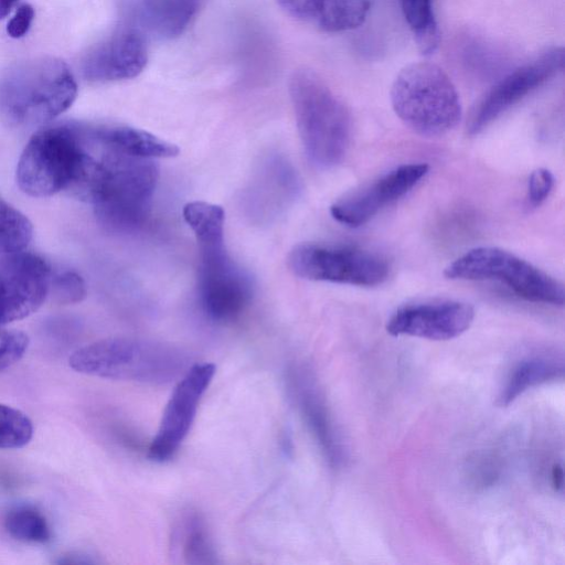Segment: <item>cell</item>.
<instances>
[{"instance_id": "2", "label": "cell", "mask_w": 565, "mask_h": 565, "mask_svg": "<svg viewBox=\"0 0 565 565\" xmlns=\"http://www.w3.org/2000/svg\"><path fill=\"white\" fill-rule=\"evenodd\" d=\"M76 95V81L62 60L19 61L0 71V120L11 128H40L67 110Z\"/></svg>"}, {"instance_id": "1", "label": "cell", "mask_w": 565, "mask_h": 565, "mask_svg": "<svg viewBox=\"0 0 565 565\" xmlns=\"http://www.w3.org/2000/svg\"><path fill=\"white\" fill-rule=\"evenodd\" d=\"M182 214L199 246L198 294L201 307L213 321H232L250 302L253 281L226 250L224 210L216 204L194 201L184 205Z\"/></svg>"}, {"instance_id": "5", "label": "cell", "mask_w": 565, "mask_h": 565, "mask_svg": "<svg viewBox=\"0 0 565 565\" xmlns=\"http://www.w3.org/2000/svg\"><path fill=\"white\" fill-rule=\"evenodd\" d=\"M391 103L397 117L422 136H443L461 118L456 87L443 68L429 62L412 63L397 74Z\"/></svg>"}, {"instance_id": "7", "label": "cell", "mask_w": 565, "mask_h": 565, "mask_svg": "<svg viewBox=\"0 0 565 565\" xmlns=\"http://www.w3.org/2000/svg\"><path fill=\"white\" fill-rule=\"evenodd\" d=\"M444 275L448 279L498 281L531 302L562 307L565 301L561 281L499 247L471 248L450 263Z\"/></svg>"}, {"instance_id": "27", "label": "cell", "mask_w": 565, "mask_h": 565, "mask_svg": "<svg viewBox=\"0 0 565 565\" xmlns=\"http://www.w3.org/2000/svg\"><path fill=\"white\" fill-rule=\"evenodd\" d=\"M469 477L476 487L492 486L500 477L499 460L491 454L477 456L468 468Z\"/></svg>"}, {"instance_id": "25", "label": "cell", "mask_w": 565, "mask_h": 565, "mask_svg": "<svg viewBox=\"0 0 565 565\" xmlns=\"http://www.w3.org/2000/svg\"><path fill=\"white\" fill-rule=\"evenodd\" d=\"M50 291L60 303H74L86 296V286L83 278L74 271H64L52 275Z\"/></svg>"}, {"instance_id": "23", "label": "cell", "mask_w": 565, "mask_h": 565, "mask_svg": "<svg viewBox=\"0 0 565 565\" xmlns=\"http://www.w3.org/2000/svg\"><path fill=\"white\" fill-rule=\"evenodd\" d=\"M33 236L30 220L0 198V255L24 250Z\"/></svg>"}, {"instance_id": "17", "label": "cell", "mask_w": 565, "mask_h": 565, "mask_svg": "<svg viewBox=\"0 0 565 565\" xmlns=\"http://www.w3.org/2000/svg\"><path fill=\"white\" fill-rule=\"evenodd\" d=\"M291 17L328 32L360 26L370 10V0H277Z\"/></svg>"}, {"instance_id": "21", "label": "cell", "mask_w": 565, "mask_h": 565, "mask_svg": "<svg viewBox=\"0 0 565 565\" xmlns=\"http://www.w3.org/2000/svg\"><path fill=\"white\" fill-rule=\"evenodd\" d=\"M402 10L420 52L431 54L439 43L433 0H402Z\"/></svg>"}, {"instance_id": "29", "label": "cell", "mask_w": 565, "mask_h": 565, "mask_svg": "<svg viewBox=\"0 0 565 565\" xmlns=\"http://www.w3.org/2000/svg\"><path fill=\"white\" fill-rule=\"evenodd\" d=\"M33 19L34 9L32 6L28 3L21 4L7 24L8 35L12 39L24 36L30 30Z\"/></svg>"}, {"instance_id": "11", "label": "cell", "mask_w": 565, "mask_h": 565, "mask_svg": "<svg viewBox=\"0 0 565 565\" xmlns=\"http://www.w3.org/2000/svg\"><path fill=\"white\" fill-rule=\"evenodd\" d=\"M563 47H552L500 79L475 107L467 130L477 135L492 121L544 85L564 67Z\"/></svg>"}, {"instance_id": "9", "label": "cell", "mask_w": 565, "mask_h": 565, "mask_svg": "<svg viewBox=\"0 0 565 565\" xmlns=\"http://www.w3.org/2000/svg\"><path fill=\"white\" fill-rule=\"evenodd\" d=\"M288 264L303 279L360 287L381 285L390 275V264L382 255L342 245L299 244L290 252Z\"/></svg>"}, {"instance_id": "20", "label": "cell", "mask_w": 565, "mask_h": 565, "mask_svg": "<svg viewBox=\"0 0 565 565\" xmlns=\"http://www.w3.org/2000/svg\"><path fill=\"white\" fill-rule=\"evenodd\" d=\"M185 564L207 565L217 563L216 550L204 520L200 514H185L178 525L175 537Z\"/></svg>"}, {"instance_id": "4", "label": "cell", "mask_w": 565, "mask_h": 565, "mask_svg": "<svg viewBox=\"0 0 565 565\" xmlns=\"http://www.w3.org/2000/svg\"><path fill=\"white\" fill-rule=\"evenodd\" d=\"M289 94L309 161L319 169L338 166L348 152L352 130L344 104L308 70L294 72Z\"/></svg>"}, {"instance_id": "3", "label": "cell", "mask_w": 565, "mask_h": 565, "mask_svg": "<svg viewBox=\"0 0 565 565\" xmlns=\"http://www.w3.org/2000/svg\"><path fill=\"white\" fill-rule=\"evenodd\" d=\"M191 356L181 348L159 341L116 337L86 344L73 352L70 366L82 374L147 384H166L182 376Z\"/></svg>"}, {"instance_id": "31", "label": "cell", "mask_w": 565, "mask_h": 565, "mask_svg": "<svg viewBox=\"0 0 565 565\" xmlns=\"http://www.w3.org/2000/svg\"><path fill=\"white\" fill-rule=\"evenodd\" d=\"M19 0H0V20L4 19Z\"/></svg>"}, {"instance_id": "28", "label": "cell", "mask_w": 565, "mask_h": 565, "mask_svg": "<svg viewBox=\"0 0 565 565\" xmlns=\"http://www.w3.org/2000/svg\"><path fill=\"white\" fill-rule=\"evenodd\" d=\"M554 185V177L546 168H537L527 181V202L531 206H540L550 195Z\"/></svg>"}, {"instance_id": "30", "label": "cell", "mask_w": 565, "mask_h": 565, "mask_svg": "<svg viewBox=\"0 0 565 565\" xmlns=\"http://www.w3.org/2000/svg\"><path fill=\"white\" fill-rule=\"evenodd\" d=\"M551 481L554 490L562 493L564 489V473L561 463H554L551 471Z\"/></svg>"}, {"instance_id": "26", "label": "cell", "mask_w": 565, "mask_h": 565, "mask_svg": "<svg viewBox=\"0 0 565 565\" xmlns=\"http://www.w3.org/2000/svg\"><path fill=\"white\" fill-rule=\"evenodd\" d=\"M28 347L29 338L24 332L0 329V372L17 363Z\"/></svg>"}, {"instance_id": "6", "label": "cell", "mask_w": 565, "mask_h": 565, "mask_svg": "<svg viewBox=\"0 0 565 565\" xmlns=\"http://www.w3.org/2000/svg\"><path fill=\"white\" fill-rule=\"evenodd\" d=\"M78 151V121L40 127L19 158L15 171L19 188L33 198L68 192L75 177Z\"/></svg>"}, {"instance_id": "12", "label": "cell", "mask_w": 565, "mask_h": 565, "mask_svg": "<svg viewBox=\"0 0 565 565\" xmlns=\"http://www.w3.org/2000/svg\"><path fill=\"white\" fill-rule=\"evenodd\" d=\"M52 271L36 254L0 255V329L35 312L50 292Z\"/></svg>"}, {"instance_id": "16", "label": "cell", "mask_w": 565, "mask_h": 565, "mask_svg": "<svg viewBox=\"0 0 565 565\" xmlns=\"http://www.w3.org/2000/svg\"><path fill=\"white\" fill-rule=\"evenodd\" d=\"M288 383L300 413L332 468L343 466L347 454L333 417L307 370L289 369Z\"/></svg>"}, {"instance_id": "8", "label": "cell", "mask_w": 565, "mask_h": 565, "mask_svg": "<svg viewBox=\"0 0 565 565\" xmlns=\"http://www.w3.org/2000/svg\"><path fill=\"white\" fill-rule=\"evenodd\" d=\"M158 178L154 159L127 157L92 203L99 222L114 232L141 226L149 214Z\"/></svg>"}, {"instance_id": "15", "label": "cell", "mask_w": 565, "mask_h": 565, "mask_svg": "<svg viewBox=\"0 0 565 565\" xmlns=\"http://www.w3.org/2000/svg\"><path fill=\"white\" fill-rule=\"evenodd\" d=\"M148 60L147 46L138 29L118 31L93 47L82 63L87 81L106 83L136 77Z\"/></svg>"}, {"instance_id": "14", "label": "cell", "mask_w": 565, "mask_h": 565, "mask_svg": "<svg viewBox=\"0 0 565 565\" xmlns=\"http://www.w3.org/2000/svg\"><path fill=\"white\" fill-rule=\"evenodd\" d=\"M475 319L472 306L446 300L412 305L398 309L387 321L392 335H408L434 341L457 338L467 331Z\"/></svg>"}, {"instance_id": "10", "label": "cell", "mask_w": 565, "mask_h": 565, "mask_svg": "<svg viewBox=\"0 0 565 565\" xmlns=\"http://www.w3.org/2000/svg\"><path fill=\"white\" fill-rule=\"evenodd\" d=\"M214 374L215 365L212 363H195L184 372L171 393L148 447L149 459L162 462L174 456L192 427Z\"/></svg>"}, {"instance_id": "19", "label": "cell", "mask_w": 565, "mask_h": 565, "mask_svg": "<svg viewBox=\"0 0 565 565\" xmlns=\"http://www.w3.org/2000/svg\"><path fill=\"white\" fill-rule=\"evenodd\" d=\"M564 374V362L555 356L536 355L522 360L509 374L497 403L507 407L527 390L563 380Z\"/></svg>"}, {"instance_id": "18", "label": "cell", "mask_w": 565, "mask_h": 565, "mask_svg": "<svg viewBox=\"0 0 565 565\" xmlns=\"http://www.w3.org/2000/svg\"><path fill=\"white\" fill-rule=\"evenodd\" d=\"M201 0H136L137 29L158 39L181 35L195 17Z\"/></svg>"}, {"instance_id": "24", "label": "cell", "mask_w": 565, "mask_h": 565, "mask_svg": "<svg viewBox=\"0 0 565 565\" xmlns=\"http://www.w3.org/2000/svg\"><path fill=\"white\" fill-rule=\"evenodd\" d=\"M33 424L26 414L0 403V449H18L30 443Z\"/></svg>"}, {"instance_id": "22", "label": "cell", "mask_w": 565, "mask_h": 565, "mask_svg": "<svg viewBox=\"0 0 565 565\" xmlns=\"http://www.w3.org/2000/svg\"><path fill=\"white\" fill-rule=\"evenodd\" d=\"M4 527L10 536L24 543L44 544L51 539L45 516L30 505H20L8 512Z\"/></svg>"}, {"instance_id": "13", "label": "cell", "mask_w": 565, "mask_h": 565, "mask_svg": "<svg viewBox=\"0 0 565 565\" xmlns=\"http://www.w3.org/2000/svg\"><path fill=\"white\" fill-rule=\"evenodd\" d=\"M428 171L426 163L402 164L334 202L330 213L337 222L359 227L408 193Z\"/></svg>"}]
</instances>
